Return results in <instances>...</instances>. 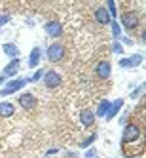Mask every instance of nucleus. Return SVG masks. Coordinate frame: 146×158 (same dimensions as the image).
Masks as SVG:
<instances>
[{
	"label": "nucleus",
	"mask_w": 146,
	"mask_h": 158,
	"mask_svg": "<svg viewBox=\"0 0 146 158\" xmlns=\"http://www.w3.org/2000/svg\"><path fill=\"white\" fill-rule=\"evenodd\" d=\"M140 128L137 124H125V128H123V137H121V145L127 147V145H133L140 139Z\"/></svg>",
	"instance_id": "nucleus-1"
},
{
	"label": "nucleus",
	"mask_w": 146,
	"mask_h": 158,
	"mask_svg": "<svg viewBox=\"0 0 146 158\" xmlns=\"http://www.w3.org/2000/svg\"><path fill=\"white\" fill-rule=\"evenodd\" d=\"M65 53H66V50H65V46H63L61 42L49 44L48 50H46V55H48V61L49 63H61L65 59Z\"/></svg>",
	"instance_id": "nucleus-2"
},
{
	"label": "nucleus",
	"mask_w": 146,
	"mask_h": 158,
	"mask_svg": "<svg viewBox=\"0 0 146 158\" xmlns=\"http://www.w3.org/2000/svg\"><path fill=\"white\" fill-rule=\"evenodd\" d=\"M139 23H140V19H139V14L137 12H123L121 14V25L125 31L133 32V31H137L139 29Z\"/></svg>",
	"instance_id": "nucleus-3"
},
{
	"label": "nucleus",
	"mask_w": 146,
	"mask_h": 158,
	"mask_svg": "<svg viewBox=\"0 0 146 158\" xmlns=\"http://www.w3.org/2000/svg\"><path fill=\"white\" fill-rule=\"evenodd\" d=\"M29 82V78H17V80H10L4 84V88L0 89V95L6 97V95H12L15 92H19L21 88H25V84Z\"/></svg>",
	"instance_id": "nucleus-4"
},
{
	"label": "nucleus",
	"mask_w": 146,
	"mask_h": 158,
	"mask_svg": "<svg viewBox=\"0 0 146 158\" xmlns=\"http://www.w3.org/2000/svg\"><path fill=\"white\" fill-rule=\"evenodd\" d=\"M44 86H46L48 89H55V88H59L61 82H63V78L59 73H55V71H46L44 73Z\"/></svg>",
	"instance_id": "nucleus-5"
},
{
	"label": "nucleus",
	"mask_w": 146,
	"mask_h": 158,
	"mask_svg": "<svg viewBox=\"0 0 146 158\" xmlns=\"http://www.w3.org/2000/svg\"><path fill=\"white\" fill-rule=\"evenodd\" d=\"M17 101H19V105L23 107V110H32V109H36V105H38V97L32 94V92L21 94Z\"/></svg>",
	"instance_id": "nucleus-6"
},
{
	"label": "nucleus",
	"mask_w": 146,
	"mask_h": 158,
	"mask_svg": "<svg viewBox=\"0 0 146 158\" xmlns=\"http://www.w3.org/2000/svg\"><path fill=\"white\" fill-rule=\"evenodd\" d=\"M95 73H97V76L101 78V80H108L110 74H112V65H110V61H106V59L99 61L97 67H95Z\"/></svg>",
	"instance_id": "nucleus-7"
},
{
	"label": "nucleus",
	"mask_w": 146,
	"mask_h": 158,
	"mask_svg": "<svg viewBox=\"0 0 146 158\" xmlns=\"http://www.w3.org/2000/svg\"><path fill=\"white\" fill-rule=\"evenodd\" d=\"M44 31H46V35L51 36V38L63 36V25L59 23V21H48V23L44 25Z\"/></svg>",
	"instance_id": "nucleus-8"
},
{
	"label": "nucleus",
	"mask_w": 146,
	"mask_h": 158,
	"mask_svg": "<svg viewBox=\"0 0 146 158\" xmlns=\"http://www.w3.org/2000/svg\"><path fill=\"white\" fill-rule=\"evenodd\" d=\"M139 65H142V55L140 53H133L131 57H123V59H120V67L121 69H133V67H139Z\"/></svg>",
	"instance_id": "nucleus-9"
},
{
	"label": "nucleus",
	"mask_w": 146,
	"mask_h": 158,
	"mask_svg": "<svg viewBox=\"0 0 146 158\" xmlns=\"http://www.w3.org/2000/svg\"><path fill=\"white\" fill-rule=\"evenodd\" d=\"M80 122L84 128H91L95 124V112L91 109H82L80 110Z\"/></svg>",
	"instance_id": "nucleus-10"
},
{
	"label": "nucleus",
	"mask_w": 146,
	"mask_h": 158,
	"mask_svg": "<svg viewBox=\"0 0 146 158\" xmlns=\"http://www.w3.org/2000/svg\"><path fill=\"white\" fill-rule=\"evenodd\" d=\"M19 67H21V59H19V57H17V59H12V61L4 67L2 74H4L6 78H12V76H15V74L19 73Z\"/></svg>",
	"instance_id": "nucleus-11"
},
{
	"label": "nucleus",
	"mask_w": 146,
	"mask_h": 158,
	"mask_svg": "<svg viewBox=\"0 0 146 158\" xmlns=\"http://www.w3.org/2000/svg\"><path fill=\"white\" fill-rule=\"evenodd\" d=\"M14 112H15V105L12 101H2L0 103V118H10L14 116Z\"/></svg>",
	"instance_id": "nucleus-12"
},
{
	"label": "nucleus",
	"mask_w": 146,
	"mask_h": 158,
	"mask_svg": "<svg viewBox=\"0 0 146 158\" xmlns=\"http://www.w3.org/2000/svg\"><path fill=\"white\" fill-rule=\"evenodd\" d=\"M95 19H97V23H101V25H110V21H112L105 6H101V8L95 10Z\"/></svg>",
	"instance_id": "nucleus-13"
},
{
	"label": "nucleus",
	"mask_w": 146,
	"mask_h": 158,
	"mask_svg": "<svg viewBox=\"0 0 146 158\" xmlns=\"http://www.w3.org/2000/svg\"><path fill=\"white\" fill-rule=\"evenodd\" d=\"M40 59H42V50L40 46H34L29 55V67H32V69H36V67L40 65Z\"/></svg>",
	"instance_id": "nucleus-14"
},
{
	"label": "nucleus",
	"mask_w": 146,
	"mask_h": 158,
	"mask_svg": "<svg viewBox=\"0 0 146 158\" xmlns=\"http://www.w3.org/2000/svg\"><path fill=\"white\" fill-rule=\"evenodd\" d=\"M121 107H123V99H116L114 103H110V109H108V112H106L105 118H106V120H112V118H114L118 112H120Z\"/></svg>",
	"instance_id": "nucleus-15"
},
{
	"label": "nucleus",
	"mask_w": 146,
	"mask_h": 158,
	"mask_svg": "<svg viewBox=\"0 0 146 158\" xmlns=\"http://www.w3.org/2000/svg\"><path fill=\"white\" fill-rule=\"evenodd\" d=\"M2 50H4V53L8 55V57H12V59H17L19 57V48L15 46L14 42H6L4 46H2Z\"/></svg>",
	"instance_id": "nucleus-16"
},
{
	"label": "nucleus",
	"mask_w": 146,
	"mask_h": 158,
	"mask_svg": "<svg viewBox=\"0 0 146 158\" xmlns=\"http://www.w3.org/2000/svg\"><path fill=\"white\" fill-rule=\"evenodd\" d=\"M110 109V101L108 99H101V103L97 105V112H95V116H101V118H105L106 116V112Z\"/></svg>",
	"instance_id": "nucleus-17"
},
{
	"label": "nucleus",
	"mask_w": 146,
	"mask_h": 158,
	"mask_svg": "<svg viewBox=\"0 0 146 158\" xmlns=\"http://www.w3.org/2000/svg\"><path fill=\"white\" fill-rule=\"evenodd\" d=\"M110 29H112V36H114L116 40L121 38V27H120V23H118L116 19H112V21H110Z\"/></svg>",
	"instance_id": "nucleus-18"
},
{
	"label": "nucleus",
	"mask_w": 146,
	"mask_h": 158,
	"mask_svg": "<svg viewBox=\"0 0 146 158\" xmlns=\"http://www.w3.org/2000/svg\"><path fill=\"white\" fill-rule=\"evenodd\" d=\"M106 12H108L110 19H116V15H118V8H116V2H114V0H108V2H106Z\"/></svg>",
	"instance_id": "nucleus-19"
},
{
	"label": "nucleus",
	"mask_w": 146,
	"mask_h": 158,
	"mask_svg": "<svg viewBox=\"0 0 146 158\" xmlns=\"http://www.w3.org/2000/svg\"><path fill=\"white\" fill-rule=\"evenodd\" d=\"M95 139H97V133H91L89 137H85L84 141H80V147H82V149H85V147H91V145L95 143Z\"/></svg>",
	"instance_id": "nucleus-20"
},
{
	"label": "nucleus",
	"mask_w": 146,
	"mask_h": 158,
	"mask_svg": "<svg viewBox=\"0 0 146 158\" xmlns=\"http://www.w3.org/2000/svg\"><path fill=\"white\" fill-rule=\"evenodd\" d=\"M144 89H146V84H140L139 88H135L133 92H131V99H139V97L144 94Z\"/></svg>",
	"instance_id": "nucleus-21"
},
{
	"label": "nucleus",
	"mask_w": 146,
	"mask_h": 158,
	"mask_svg": "<svg viewBox=\"0 0 146 158\" xmlns=\"http://www.w3.org/2000/svg\"><path fill=\"white\" fill-rule=\"evenodd\" d=\"M44 73H46V71H44V69H38L34 74H32L30 78H29V82H38L40 80V78H44Z\"/></svg>",
	"instance_id": "nucleus-22"
},
{
	"label": "nucleus",
	"mask_w": 146,
	"mask_h": 158,
	"mask_svg": "<svg viewBox=\"0 0 146 158\" xmlns=\"http://www.w3.org/2000/svg\"><path fill=\"white\" fill-rule=\"evenodd\" d=\"M112 52H114V53H123V46L118 40H114V44H112Z\"/></svg>",
	"instance_id": "nucleus-23"
},
{
	"label": "nucleus",
	"mask_w": 146,
	"mask_h": 158,
	"mask_svg": "<svg viewBox=\"0 0 146 158\" xmlns=\"http://www.w3.org/2000/svg\"><path fill=\"white\" fill-rule=\"evenodd\" d=\"M84 158H97V151L95 149H87L85 154H84Z\"/></svg>",
	"instance_id": "nucleus-24"
},
{
	"label": "nucleus",
	"mask_w": 146,
	"mask_h": 158,
	"mask_svg": "<svg viewBox=\"0 0 146 158\" xmlns=\"http://www.w3.org/2000/svg\"><path fill=\"white\" fill-rule=\"evenodd\" d=\"M10 19H12V17H10V15H6V14H4V15H0V27H2L4 23H8Z\"/></svg>",
	"instance_id": "nucleus-25"
},
{
	"label": "nucleus",
	"mask_w": 146,
	"mask_h": 158,
	"mask_svg": "<svg viewBox=\"0 0 146 158\" xmlns=\"http://www.w3.org/2000/svg\"><path fill=\"white\" fill-rule=\"evenodd\" d=\"M121 40H123V44H131V46H133V38H129V36H123Z\"/></svg>",
	"instance_id": "nucleus-26"
},
{
	"label": "nucleus",
	"mask_w": 146,
	"mask_h": 158,
	"mask_svg": "<svg viewBox=\"0 0 146 158\" xmlns=\"http://www.w3.org/2000/svg\"><path fill=\"white\" fill-rule=\"evenodd\" d=\"M4 82H6V76H4V74H2V73H0V86H2V84H4Z\"/></svg>",
	"instance_id": "nucleus-27"
},
{
	"label": "nucleus",
	"mask_w": 146,
	"mask_h": 158,
	"mask_svg": "<svg viewBox=\"0 0 146 158\" xmlns=\"http://www.w3.org/2000/svg\"><path fill=\"white\" fill-rule=\"evenodd\" d=\"M46 158H48V156H46Z\"/></svg>",
	"instance_id": "nucleus-28"
}]
</instances>
